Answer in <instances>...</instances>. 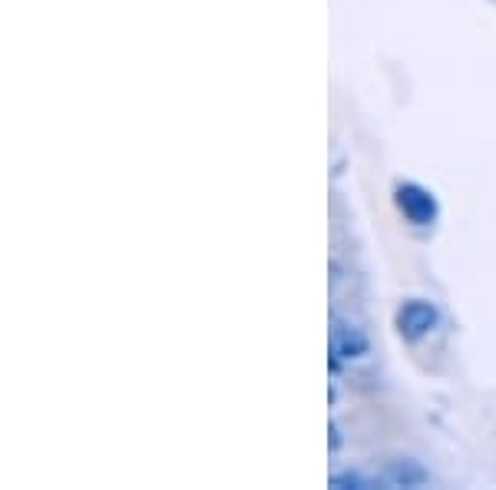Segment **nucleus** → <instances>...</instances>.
Returning <instances> with one entry per match:
<instances>
[{"label":"nucleus","mask_w":496,"mask_h":490,"mask_svg":"<svg viewBox=\"0 0 496 490\" xmlns=\"http://www.w3.org/2000/svg\"><path fill=\"white\" fill-rule=\"evenodd\" d=\"M394 206H397V213L404 215L410 226L427 229L440 219V202H437L434 192H430L427 186H421V183H397L394 186Z\"/></svg>","instance_id":"nucleus-2"},{"label":"nucleus","mask_w":496,"mask_h":490,"mask_svg":"<svg viewBox=\"0 0 496 490\" xmlns=\"http://www.w3.org/2000/svg\"><path fill=\"white\" fill-rule=\"evenodd\" d=\"M331 487L347 490V487H358V490H371V487H387V480L381 474H368V471H337L331 474Z\"/></svg>","instance_id":"nucleus-5"},{"label":"nucleus","mask_w":496,"mask_h":490,"mask_svg":"<svg viewBox=\"0 0 496 490\" xmlns=\"http://www.w3.org/2000/svg\"><path fill=\"white\" fill-rule=\"evenodd\" d=\"M328 434H331V438H328V447H331V451H337V447H341V428H337V421H331Z\"/></svg>","instance_id":"nucleus-6"},{"label":"nucleus","mask_w":496,"mask_h":490,"mask_svg":"<svg viewBox=\"0 0 496 490\" xmlns=\"http://www.w3.org/2000/svg\"><path fill=\"white\" fill-rule=\"evenodd\" d=\"M381 478L387 480V487H423L430 474H427V467L421 461H414V457H394V461H387L384 471H381Z\"/></svg>","instance_id":"nucleus-4"},{"label":"nucleus","mask_w":496,"mask_h":490,"mask_svg":"<svg viewBox=\"0 0 496 490\" xmlns=\"http://www.w3.org/2000/svg\"><path fill=\"white\" fill-rule=\"evenodd\" d=\"M328 348H331V371L337 375L341 365H354L364 354L371 352V341H368V331L351 322V318H341V315H331V331H328Z\"/></svg>","instance_id":"nucleus-1"},{"label":"nucleus","mask_w":496,"mask_h":490,"mask_svg":"<svg viewBox=\"0 0 496 490\" xmlns=\"http://www.w3.org/2000/svg\"><path fill=\"white\" fill-rule=\"evenodd\" d=\"M437 325H440V308L434 302H427V299H407L394 312V328L404 341L427 338Z\"/></svg>","instance_id":"nucleus-3"}]
</instances>
